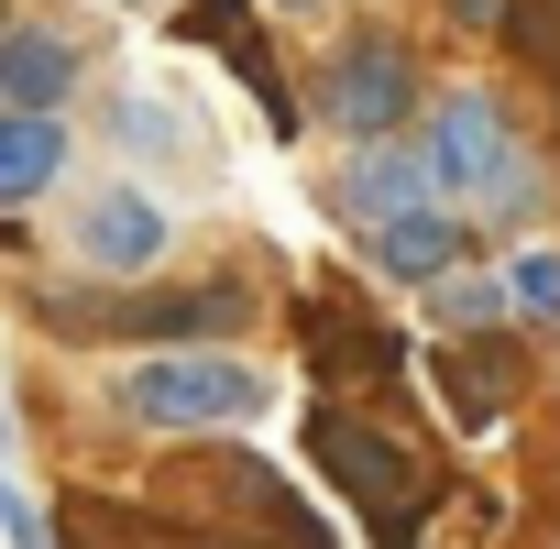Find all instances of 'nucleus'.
Instances as JSON below:
<instances>
[{
  "label": "nucleus",
  "mask_w": 560,
  "mask_h": 549,
  "mask_svg": "<svg viewBox=\"0 0 560 549\" xmlns=\"http://www.w3.org/2000/svg\"><path fill=\"white\" fill-rule=\"evenodd\" d=\"M34 319L56 341H154V352H209L220 330H242V287H143V297H34Z\"/></svg>",
  "instance_id": "1"
},
{
  "label": "nucleus",
  "mask_w": 560,
  "mask_h": 549,
  "mask_svg": "<svg viewBox=\"0 0 560 549\" xmlns=\"http://www.w3.org/2000/svg\"><path fill=\"white\" fill-rule=\"evenodd\" d=\"M110 407H121L132 429L209 440V429L264 418V374H253V363H231V352H143V363L110 385Z\"/></svg>",
  "instance_id": "2"
},
{
  "label": "nucleus",
  "mask_w": 560,
  "mask_h": 549,
  "mask_svg": "<svg viewBox=\"0 0 560 549\" xmlns=\"http://www.w3.org/2000/svg\"><path fill=\"white\" fill-rule=\"evenodd\" d=\"M308 451H319V472L385 527V549H418V505H429L440 483H429V462H418L396 429H374V418H352V407H319V418H308Z\"/></svg>",
  "instance_id": "3"
},
{
  "label": "nucleus",
  "mask_w": 560,
  "mask_h": 549,
  "mask_svg": "<svg viewBox=\"0 0 560 549\" xmlns=\"http://www.w3.org/2000/svg\"><path fill=\"white\" fill-rule=\"evenodd\" d=\"M418 165H429V198H538V176L516 165V132H505V100L483 89H451L440 121L418 132Z\"/></svg>",
  "instance_id": "4"
},
{
  "label": "nucleus",
  "mask_w": 560,
  "mask_h": 549,
  "mask_svg": "<svg viewBox=\"0 0 560 549\" xmlns=\"http://www.w3.org/2000/svg\"><path fill=\"white\" fill-rule=\"evenodd\" d=\"M319 110H330V132H352V154H363V143H396L407 110H418L407 45H396V34H352V45L330 56V78H319Z\"/></svg>",
  "instance_id": "5"
},
{
  "label": "nucleus",
  "mask_w": 560,
  "mask_h": 549,
  "mask_svg": "<svg viewBox=\"0 0 560 549\" xmlns=\"http://www.w3.org/2000/svg\"><path fill=\"white\" fill-rule=\"evenodd\" d=\"M298 341H308V374H319L330 396H352V385H396V374H407L396 330H374V319L341 308V297H308V308H298Z\"/></svg>",
  "instance_id": "6"
},
{
  "label": "nucleus",
  "mask_w": 560,
  "mask_h": 549,
  "mask_svg": "<svg viewBox=\"0 0 560 549\" xmlns=\"http://www.w3.org/2000/svg\"><path fill=\"white\" fill-rule=\"evenodd\" d=\"M165 209L143 198V187H110V198H89V220H78V253L100 264V274H143V264H165Z\"/></svg>",
  "instance_id": "7"
},
{
  "label": "nucleus",
  "mask_w": 560,
  "mask_h": 549,
  "mask_svg": "<svg viewBox=\"0 0 560 549\" xmlns=\"http://www.w3.org/2000/svg\"><path fill=\"white\" fill-rule=\"evenodd\" d=\"M187 34L231 56V78L264 100V121H275V132H298V100H287V78H275V56H264V34H253V12H242V0H187Z\"/></svg>",
  "instance_id": "8"
},
{
  "label": "nucleus",
  "mask_w": 560,
  "mask_h": 549,
  "mask_svg": "<svg viewBox=\"0 0 560 549\" xmlns=\"http://www.w3.org/2000/svg\"><path fill=\"white\" fill-rule=\"evenodd\" d=\"M78 89V45L23 23V34H0V110H23V121H56V100Z\"/></svg>",
  "instance_id": "9"
},
{
  "label": "nucleus",
  "mask_w": 560,
  "mask_h": 549,
  "mask_svg": "<svg viewBox=\"0 0 560 549\" xmlns=\"http://www.w3.org/2000/svg\"><path fill=\"white\" fill-rule=\"evenodd\" d=\"M363 242H374V264H385V274H407V287H440V274L462 264V220H451L440 198H418V209L374 220Z\"/></svg>",
  "instance_id": "10"
},
{
  "label": "nucleus",
  "mask_w": 560,
  "mask_h": 549,
  "mask_svg": "<svg viewBox=\"0 0 560 549\" xmlns=\"http://www.w3.org/2000/svg\"><path fill=\"white\" fill-rule=\"evenodd\" d=\"M429 198V165H418V143H363L352 165H341V209L374 231V220H396V209H418Z\"/></svg>",
  "instance_id": "11"
},
{
  "label": "nucleus",
  "mask_w": 560,
  "mask_h": 549,
  "mask_svg": "<svg viewBox=\"0 0 560 549\" xmlns=\"http://www.w3.org/2000/svg\"><path fill=\"white\" fill-rule=\"evenodd\" d=\"M67 176V132L56 121H23V110H0V198H45Z\"/></svg>",
  "instance_id": "12"
},
{
  "label": "nucleus",
  "mask_w": 560,
  "mask_h": 549,
  "mask_svg": "<svg viewBox=\"0 0 560 549\" xmlns=\"http://www.w3.org/2000/svg\"><path fill=\"white\" fill-rule=\"evenodd\" d=\"M440 396H451V418H462V429H494V418H505V396H516V374H505V352L483 341V352H451V363H440Z\"/></svg>",
  "instance_id": "13"
},
{
  "label": "nucleus",
  "mask_w": 560,
  "mask_h": 549,
  "mask_svg": "<svg viewBox=\"0 0 560 549\" xmlns=\"http://www.w3.org/2000/svg\"><path fill=\"white\" fill-rule=\"evenodd\" d=\"M505 308L538 319V330H560V253H516L505 264Z\"/></svg>",
  "instance_id": "14"
},
{
  "label": "nucleus",
  "mask_w": 560,
  "mask_h": 549,
  "mask_svg": "<svg viewBox=\"0 0 560 549\" xmlns=\"http://www.w3.org/2000/svg\"><path fill=\"white\" fill-rule=\"evenodd\" d=\"M440 319L451 330H494L505 319V287H494V274H440Z\"/></svg>",
  "instance_id": "15"
},
{
  "label": "nucleus",
  "mask_w": 560,
  "mask_h": 549,
  "mask_svg": "<svg viewBox=\"0 0 560 549\" xmlns=\"http://www.w3.org/2000/svg\"><path fill=\"white\" fill-rule=\"evenodd\" d=\"M0 527H12V549H56V527H45V505L23 483H0Z\"/></svg>",
  "instance_id": "16"
},
{
  "label": "nucleus",
  "mask_w": 560,
  "mask_h": 549,
  "mask_svg": "<svg viewBox=\"0 0 560 549\" xmlns=\"http://www.w3.org/2000/svg\"><path fill=\"white\" fill-rule=\"evenodd\" d=\"M440 12H451L462 34H494V23H505V0H440Z\"/></svg>",
  "instance_id": "17"
},
{
  "label": "nucleus",
  "mask_w": 560,
  "mask_h": 549,
  "mask_svg": "<svg viewBox=\"0 0 560 549\" xmlns=\"http://www.w3.org/2000/svg\"><path fill=\"white\" fill-rule=\"evenodd\" d=\"M275 12H319V0H275Z\"/></svg>",
  "instance_id": "18"
}]
</instances>
